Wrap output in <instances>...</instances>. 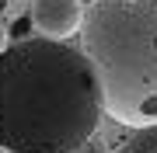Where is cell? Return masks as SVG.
I'll use <instances>...</instances> for the list:
<instances>
[{"label":"cell","instance_id":"1","mask_svg":"<svg viewBox=\"0 0 157 153\" xmlns=\"http://www.w3.org/2000/svg\"><path fill=\"white\" fill-rule=\"evenodd\" d=\"M101 118V84L80 46L25 35L0 49V153H70Z\"/></svg>","mask_w":157,"mask_h":153},{"label":"cell","instance_id":"2","mask_svg":"<svg viewBox=\"0 0 157 153\" xmlns=\"http://www.w3.org/2000/svg\"><path fill=\"white\" fill-rule=\"evenodd\" d=\"M80 49L98 73L105 115L140 129L157 122V0L84 4Z\"/></svg>","mask_w":157,"mask_h":153},{"label":"cell","instance_id":"3","mask_svg":"<svg viewBox=\"0 0 157 153\" xmlns=\"http://www.w3.org/2000/svg\"><path fill=\"white\" fill-rule=\"evenodd\" d=\"M28 17L35 24V35L73 38L84 21V0H28Z\"/></svg>","mask_w":157,"mask_h":153},{"label":"cell","instance_id":"4","mask_svg":"<svg viewBox=\"0 0 157 153\" xmlns=\"http://www.w3.org/2000/svg\"><path fill=\"white\" fill-rule=\"evenodd\" d=\"M119 153H157V122L133 129V136L119 146Z\"/></svg>","mask_w":157,"mask_h":153},{"label":"cell","instance_id":"5","mask_svg":"<svg viewBox=\"0 0 157 153\" xmlns=\"http://www.w3.org/2000/svg\"><path fill=\"white\" fill-rule=\"evenodd\" d=\"M70 153H115V150H112V146H108V143H105V139H101L98 132H94V136H87L84 143H77V146H73Z\"/></svg>","mask_w":157,"mask_h":153}]
</instances>
